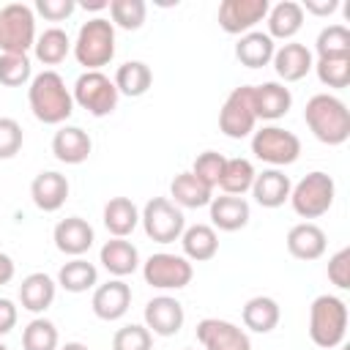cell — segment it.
Wrapping results in <instances>:
<instances>
[{
    "label": "cell",
    "instance_id": "obj_44",
    "mask_svg": "<svg viewBox=\"0 0 350 350\" xmlns=\"http://www.w3.org/2000/svg\"><path fill=\"white\" fill-rule=\"evenodd\" d=\"M328 279L331 284H336L339 290L350 287V249H339L331 260H328Z\"/></svg>",
    "mask_w": 350,
    "mask_h": 350
},
{
    "label": "cell",
    "instance_id": "obj_41",
    "mask_svg": "<svg viewBox=\"0 0 350 350\" xmlns=\"http://www.w3.org/2000/svg\"><path fill=\"white\" fill-rule=\"evenodd\" d=\"M30 79V60L27 55H0V85L19 88Z\"/></svg>",
    "mask_w": 350,
    "mask_h": 350
},
{
    "label": "cell",
    "instance_id": "obj_35",
    "mask_svg": "<svg viewBox=\"0 0 350 350\" xmlns=\"http://www.w3.org/2000/svg\"><path fill=\"white\" fill-rule=\"evenodd\" d=\"M33 49H36V57H38L44 66H57V63L66 60V55H68V49H71V41H68L66 30L49 27V30H44V33L36 38Z\"/></svg>",
    "mask_w": 350,
    "mask_h": 350
},
{
    "label": "cell",
    "instance_id": "obj_39",
    "mask_svg": "<svg viewBox=\"0 0 350 350\" xmlns=\"http://www.w3.org/2000/svg\"><path fill=\"white\" fill-rule=\"evenodd\" d=\"M109 14H112V25L123 27V30H139L148 14L145 0H109Z\"/></svg>",
    "mask_w": 350,
    "mask_h": 350
},
{
    "label": "cell",
    "instance_id": "obj_40",
    "mask_svg": "<svg viewBox=\"0 0 350 350\" xmlns=\"http://www.w3.org/2000/svg\"><path fill=\"white\" fill-rule=\"evenodd\" d=\"M224 164H227V159H224L221 153H216V150H205V153H200V156L194 159L191 175H194L197 180H202L208 189H216L219 180H221Z\"/></svg>",
    "mask_w": 350,
    "mask_h": 350
},
{
    "label": "cell",
    "instance_id": "obj_23",
    "mask_svg": "<svg viewBox=\"0 0 350 350\" xmlns=\"http://www.w3.org/2000/svg\"><path fill=\"white\" fill-rule=\"evenodd\" d=\"M98 260H101V265H104L112 276L123 279V276H129V273L137 271V265H139V252H137V246H134L131 241H126V238H112V241H107V243L101 246Z\"/></svg>",
    "mask_w": 350,
    "mask_h": 350
},
{
    "label": "cell",
    "instance_id": "obj_11",
    "mask_svg": "<svg viewBox=\"0 0 350 350\" xmlns=\"http://www.w3.org/2000/svg\"><path fill=\"white\" fill-rule=\"evenodd\" d=\"M142 276L150 287H159V290H180L191 282L194 276V268L186 257L180 254H170V252H159V254H150L142 265Z\"/></svg>",
    "mask_w": 350,
    "mask_h": 350
},
{
    "label": "cell",
    "instance_id": "obj_28",
    "mask_svg": "<svg viewBox=\"0 0 350 350\" xmlns=\"http://www.w3.org/2000/svg\"><path fill=\"white\" fill-rule=\"evenodd\" d=\"M170 197H172V202L180 205V208H202V205H211L213 189H208L202 180H197V178L191 175V170H189V172H180V175L172 178V183H170Z\"/></svg>",
    "mask_w": 350,
    "mask_h": 350
},
{
    "label": "cell",
    "instance_id": "obj_1",
    "mask_svg": "<svg viewBox=\"0 0 350 350\" xmlns=\"http://www.w3.org/2000/svg\"><path fill=\"white\" fill-rule=\"evenodd\" d=\"M27 101L36 115V120L46 126H60L74 112V98L57 71H41L33 77L27 88Z\"/></svg>",
    "mask_w": 350,
    "mask_h": 350
},
{
    "label": "cell",
    "instance_id": "obj_27",
    "mask_svg": "<svg viewBox=\"0 0 350 350\" xmlns=\"http://www.w3.org/2000/svg\"><path fill=\"white\" fill-rule=\"evenodd\" d=\"M268 36L271 38H293L304 27V8L295 0H282L273 8H268Z\"/></svg>",
    "mask_w": 350,
    "mask_h": 350
},
{
    "label": "cell",
    "instance_id": "obj_17",
    "mask_svg": "<svg viewBox=\"0 0 350 350\" xmlns=\"http://www.w3.org/2000/svg\"><path fill=\"white\" fill-rule=\"evenodd\" d=\"M30 197L36 202L38 211L44 213H55L57 208H63L66 197H68V180L66 175L55 172V170H46V172H38L30 183Z\"/></svg>",
    "mask_w": 350,
    "mask_h": 350
},
{
    "label": "cell",
    "instance_id": "obj_8",
    "mask_svg": "<svg viewBox=\"0 0 350 350\" xmlns=\"http://www.w3.org/2000/svg\"><path fill=\"white\" fill-rule=\"evenodd\" d=\"M118 88L115 82L101 74V71H85L77 77L74 82V104H79L82 109H88L93 118H104L109 112H115L118 107Z\"/></svg>",
    "mask_w": 350,
    "mask_h": 350
},
{
    "label": "cell",
    "instance_id": "obj_2",
    "mask_svg": "<svg viewBox=\"0 0 350 350\" xmlns=\"http://www.w3.org/2000/svg\"><path fill=\"white\" fill-rule=\"evenodd\" d=\"M304 120L323 145H342L350 137V109L331 93H317L306 101Z\"/></svg>",
    "mask_w": 350,
    "mask_h": 350
},
{
    "label": "cell",
    "instance_id": "obj_46",
    "mask_svg": "<svg viewBox=\"0 0 350 350\" xmlns=\"http://www.w3.org/2000/svg\"><path fill=\"white\" fill-rule=\"evenodd\" d=\"M16 306L11 298H0V336H5L8 331H14L16 325Z\"/></svg>",
    "mask_w": 350,
    "mask_h": 350
},
{
    "label": "cell",
    "instance_id": "obj_26",
    "mask_svg": "<svg viewBox=\"0 0 350 350\" xmlns=\"http://www.w3.org/2000/svg\"><path fill=\"white\" fill-rule=\"evenodd\" d=\"M55 287H57V284H55L46 273H41V271L25 276L22 284H19L22 309H27V312H33V314L46 312V309L52 306V301H55Z\"/></svg>",
    "mask_w": 350,
    "mask_h": 350
},
{
    "label": "cell",
    "instance_id": "obj_21",
    "mask_svg": "<svg viewBox=\"0 0 350 350\" xmlns=\"http://www.w3.org/2000/svg\"><path fill=\"white\" fill-rule=\"evenodd\" d=\"M290 178L282 172V170H262L254 175V183H252V197L262 205V208H279L290 200Z\"/></svg>",
    "mask_w": 350,
    "mask_h": 350
},
{
    "label": "cell",
    "instance_id": "obj_22",
    "mask_svg": "<svg viewBox=\"0 0 350 350\" xmlns=\"http://www.w3.org/2000/svg\"><path fill=\"white\" fill-rule=\"evenodd\" d=\"M287 252L304 262L317 260L325 252V232L312 221H301L287 232Z\"/></svg>",
    "mask_w": 350,
    "mask_h": 350
},
{
    "label": "cell",
    "instance_id": "obj_12",
    "mask_svg": "<svg viewBox=\"0 0 350 350\" xmlns=\"http://www.w3.org/2000/svg\"><path fill=\"white\" fill-rule=\"evenodd\" d=\"M268 0H224L219 5V27L230 36L249 33L268 16Z\"/></svg>",
    "mask_w": 350,
    "mask_h": 350
},
{
    "label": "cell",
    "instance_id": "obj_9",
    "mask_svg": "<svg viewBox=\"0 0 350 350\" xmlns=\"http://www.w3.org/2000/svg\"><path fill=\"white\" fill-rule=\"evenodd\" d=\"M252 153L260 161L273 164V170L287 167L301 156V139L282 126H262L252 137Z\"/></svg>",
    "mask_w": 350,
    "mask_h": 350
},
{
    "label": "cell",
    "instance_id": "obj_20",
    "mask_svg": "<svg viewBox=\"0 0 350 350\" xmlns=\"http://www.w3.org/2000/svg\"><path fill=\"white\" fill-rule=\"evenodd\" d=\"M90 148L93 142L88 131H82L79 126H63L52 137V153L63 164H82L90 156Z\"/></svg>",
    "mask_w": 350,
    "mask_h": 350
},
{
    "label": "cell",
    "instance_id": "obj_15",
    "mask_svg": "<svg viewBox=\"0 0 350 350\" xmlns=\"http://www.w3.org/2000/svg\"><path fill=\"white\" fill-rule=\"evenodd\" d=\"M90 306L98 320H120L131 306V287L123 279H109L107 284L96 287Z\"/></svg>",
    "mask_w": 350,
    "mask_h": 350
},
{
    "label": "cell",
    "instance_id": "obj_33",
    "mask_svg": "<svg viewBox=\"0 0 350 350\" xmlns=\"http://www.w3.org/2000/svg\"><path fill=\"white\" fill-rule=\"evenodd\" d=\"M98 279V271L93 262L82 260V257H74L71 262H66L60 271H57V284L66 290V293H85L96 284Z\"/></svg>",
    "mask_w": 350,
    "mask_h": 350
},
{
    "label": "cell",
    "instance_id": "obj_43",
    "mask_svg": "<svg viewBox=\"0 0 350 350\" xmlns=\"http://www.w3.org/2000/svg\"><path fill=\"white\" fill-rule=\"evenodd\" d=\"M22 126L14 118H0V159H14L22 150Z\"/></svg>",
    "mask_w": 350,
    "mask_h": 350
},
{
    "label": "cell",
    "instance_id": "obj_47",
    "mask_svg": "<svg viewBox=\"0 0 350 350\" xmlns=\"http://www.w3.org/2000/svg\"><path fill=\"white\" fill-rule=\"evenodd\" d=\"M301 8L306 14H314V16H328V14H334L339 8V3L336 0H306Z\"/></svg>",
    "mask_w": 350,
    "mask_h": 350
},
{
    "label": "cell",
    "instance_id": "obj_3",
    "mask_svg": "<svg viewBox=\"0 0 350 350\" xmlns=\"http://www.w3.org/2000/svg\"><path fill=\"white\" fill-rule=\"evenodd\" d=\"M347 334V304L336 295H317L309 306V336L317 347H339Z\"/></svg>",
    "mask_w": 350,
    "mask_h": 350
},
{
    "label": "cell",
    "instance_id": "obj_50",
    "mask_svg": "<svg viewBox=\"0 0 350 350\" xmlns=\"http://www.w3.org/2000/svg\"><path fill=\"white\" fill-rule=\"evenodd\" d=\"M60 350H90L88 345H82V342H66Z\"/></svg>",
    "mask_w": 350,
    "mask_h": 350
},
{
    "label": "cell",
    "instance_id": "obj_4",
    "mask_svg": "<svg viewBox=\"0 0 350 350\" xmlns=\"http://www.w3.org/2000/svg\"><path fill=\"white\" fill-rule=\"evenodd\" d=\"M74 57L88 71H98L115 57V25L104 16L88 19L74 41Z\"/></svg>",
    "mask_w": 350,
    "mask_h": 350
},
{
    "label": "cell",
    "instance_id": "obj_34",
    "mask_svg": "<svg viewBox=\"0 0 350 350\" xmlns=\"http://www.w3.org/2000/svg\"><path fill=\"white\" fill-rule=\"evenodd\" d=\"M254 164L249 161V159H227V164H224V172H221V180H219V189L224 191V194H232V197H238V194H243V191H249L252 189V183H254Z\"/></svg>",
    "mask_w": 350,
    "mask_h": 350
},
{
    "label": "cell",
    "instance_id": "obj_13",
    "mask_svg": "<svg viewBox=\"0 0 350 350\" xmlns=\"http://www.w3.org/2000/svg\"><path fill=\"white\" fill-rule=\"evenodd\" d=\"M197 339L205 350H252V342L243 328L230 320L205 317L197 323Z\"/></svg>",
    "mask_w": 350,
    "mask_h": 350
},
{
    "label": "cell",
    "instance_id": "obj_36",
    "mask_svg": "<svg viewBox=\"0 0 350 350\" xmlns=\"http://www.w3.org/2000/svg\"><path fill=\"white\" fill-rule=\"evenodd\" d=\"M25 350H57V328L46 317H36L22 331Z\"/></svg>",
    "mask_w": 350,
    "mask_h": 350
},
{
    "label": "cell",
    "instance_id": "obj_31",
    "mask_svg": "<svg viewBox=\"0 0 350 350\" xmlns=\"http://www.w3.org/2000/svg\"><path fill=\"white\" fill-rule=\"evenodd\" d=\"M115 88L118 93L129 96V98H137V96H145L153 85V71L150 66H145L142 60H129L123 66H118L115 71Z\"/></svg>",
    "mask_w": 350,
    "mask_h": 350
},
{
    "label": "cell",
    "instance_id": "obj_45",
    "mask_svg": "<svg viewBox=\"0 0 350 350\" xmlns=\"http://www.w3.org/2000/svg\"><path fill=\"white\" fill-rule=\"evenodd\" d=\"M77 3L74 0H36V11L49 19V22H60V19H68L74 14Z\"/></svg>",
    "mask_w": 350,
    "mask_h": 350
},
{
    "label": "cell",
    "instance_id": "obj_6",
    "mask_svg": "<svg viewBox=\"0 0 350 350\" xmlns=\"http://www.w3.org/2000/svg\"><path fill=\"white\" fill-rule=\"evenodd\" d=\"M139 221L145 227V235L156 243H172L183 235L186 230V219H183V211L167 200V197H153L145 202L142 213H139Z\"/></svg>",
    "mask_w": 350,
    "mask_h": 350
},
{
    "label": "cell",
    "instance_id": "obj_24",
    "mask_svg": "<svg viewBox=\"0 0 350 350\" xmlns=\"http://www.w3.org/2000/svg\"><path fill=\"white\" fill-rule=\"evenodd\" d=\"M273 52H276L273 38L268 33H260V30L243 33L241 41L235 44V57L246 68H262V66H268L273 60Z\"/></svg>",
    "mask_w": 350,
    "mask_h": 350
},
{
    "label": "cell",
    "instance_id": "obj_10",
    "mask_svg": "<svg viewBox=\"0 0 350 350\" xmlns=\"http://www.w3.org/2000/svg\"><path fill=\"white\" fill-rule=\"evenodd\" d=\"M257 115H254V101H252V85L232 88V93L224 98L221 112H219V129L230 139H243L254 131Z\"/></svg>",
    "mask_w": 350,
    "mask_h": 350
},
{
    "label": "cell",
    "instance_id": "obj_42",
    "mask_svg": "<svg viewBox=\"0 0 350 350\" xmlns=\"http://www.w3.org/2000/svg\"><path fill=\"white\" fill-rule=\"evenodd\" d=\"M153 347V334L145 325H123L112 336V350H150Z\"/></svg>",
    "mask_w": 350,
    "mask_h": 350
},
{
    "label": "cell",
    "instance_id": "obj_25",
    "mask_svg": "<svg viewBox=\"0 0 350 350\" xmlns=\"http://www.w3.org/2000/svg\"><path fill=\"white\" fill-rule=\"evenodd\" d=\"M211 221L213 227L224 230V232H235L241 227H246L249 221V202L243 197H232V194H221L211 200Z\"/></svg>",
    "mask_w": 350,
    "mask_h": 350
},
{
    "label": "cell",
    "instance_id": "obj_14",
    "mask_svg": "<svg viewBox=\"0 0 350 350\" xmlns=\"http://www.w3.org/2000/svg\"><path fill=\"white\" fill-rule=\"evenodd\" d=\"M183 306L170 295H156L145 304V328L156 336H175L183 328Z\"/></svg>",
    "mask_w": 350,
    "mask_h": 350
},
{
    "label": "cell",
    "instance_id": "obj_30",
    "mask_svg": "<svg viewBox=\"0 0 350 350\" xmlns=\"http://www.w3.org/2000/svg\"><path fill=\"white\" fill-rule=\"evenodd\" d=\"M241 317H243V325H246L249 331H254V334H268V331H273V328L279 325L282 312H279V304H276L273 298L257 295V298H249V301L243 304Z\"/></svg>",
    "mask_w": 350,
    "mask_h": 350
},
{
    "label": "cell",
    "instance_id": "obj_18",
    "mask_svg": "<svg viewBox=\"0 0 350 350\" xmlns=\"http://www.w3.org/2000/svg\"><path fill=\"white\" fill-rule=\"evenodd\" d=\"M55 246L63 252V254H71V257H82L90 246H93V227L79 219V216H68L63 221L55 224Z\"/></svg>",
    "mask_w": 350,
    "mask_h": 350
},
{
    "label": "cell",
    "instance_id": "obj_48",
    "mask_svg": "<svg viewBox=\"0 0 350 350\" xmlns=\"http://www.w3.org/2000/svg\"><path fill=\"white\" fill-rule=\"evenodd\" d=\"M14 279V260L0 252V284H8Z\"/></svg>",
    "mask_w": 350,
    "mask_h": 350
},
{
    "label": "cell",
    "instance_id": "obj_38",
    "mask_svg": "<svg viewBox=\"0 0 350 350\" xmlns=\"http://www.w3.org/2000/svg\"><path fill=\"white\" fill-rule=\"evenodd\" d=\"M317 57H336V55H350V30L345 25H328L317 33L314 41Z\"/></svg>",
    "mask_w": 350,
    "mask_h": 350
},
{
    "label": "cell",
    "instance_id": "obj_7",
    "mask_svg": "<svg viewBox=\"0 0 350 350\" xmlns=\"http://www.w3.org/2000/svg\"><path fill=\"white\" fill-rule=\"evenodd\" d=\"M36 44V19L25 3H8L0 11V49L5 55H27Z\"/></svg>",
    "mask_w": 350,
    "mask_h": 350
},
{
    "label": "cell",
    "instance_id": "obj_5",
    "mask_svg": "<svg viewBox=\"0 0 350 350\" xmlns=\"http://www.w3.org/2000/svg\"><path fill=\"white\" fill-rule=\"evenodd\" d=\"M334 194H336L334 178L328 172L314 170L290 189V205L301 219H317L328 213V208L334 205Z\"/></svg>",
    "mask_w": 350,
    "mask_h": 350
},
{
    "label": "cell",
    "instance_id": "obj_29",
    "mask_svg": "<svg viewBox=\"0 0 350 350\" xmlns=\"http://www.w3.org/2000/svg\"><path fill=\"white\" fill-rule=\"evenodd\" d=\"M180 243H183V257L194 260V262H205L219 252V238H216V230L211 224L186 227L180 235Z\"/></svg>",
    "mask_w": 350,
    "mask_h": 350
},
{
    "label": "cell",
    "instance_id": "obj_16",
    "mask_svg": "<svg viewBox=\"0 0 350 350\" xmlns=\"http://www.w3.org/2000/svg\"><path fill=\"white\" fill-rule=\"evenodd\" d=\"M252 101H254V115L257 120H279L290 112L293 107V93L282 82H262L252 88Z\"/></svg>",
    "mask_w": 350,
    "mask_h": 350
},
{
    "label": "cell",
    "instance_id": "obj_49",
    "mask_svg": "<svg viewBox=\"0 0 350 350\" xmlns=\"http://www.w3.org/2000/svg\"><path fill=\"white\" fill-rule=\"evenodd\" d=\"M82 8L85 11H98V8H109L107 0H82Z\"/></svg>",
    "mask_w": 350,
    "mask_h": 350
},
{
    "label": "cell",
    "instance_id": "obj_19",
    "mask_svg": "<svg viewBox=\"0 0 350 350\" xmlns=\"http://www.w3.org/2000/svg\"><path fill=\"white\" fill-rule=\"evenodd\" d=\"M312 66H314L312 52H309L304 44L287 41V44H282V46L273 52L276 77L284 79V82H298V79H304V77L312 71Z\"/></svg>",
    "mask_w": 350,
    "mask_h": 350
},
{
    "label": "cell",
    "instance_id": "obj_51",
    "mask_svg": "<svg viewBox=\"0 0 350 350\" xmlns=\"http://www.w3.org/2000/svg\"><path fill=\"white\" fill-rule=\"evenodd\" d=\"M0 350H8V347H5V345H3V342H0Z\"/></svg>",
    "mask_w": 350,
    "mask_h": 350
},
{
    "label": "cell",
    "instance_id": "obj_32",
    "mask_svg": "<svg viewBox=\"0 0 350 350\" xmlns=\"http://www.w3.org/2000/svg\"><path fill=\"white\" fill-rule=\"evenodd\" d=\"M139 224V211L129 197H112L104 205V227L115 235V238H126L134 232V227Z\"/></svg>",
    "mask_w": 350,
    "mask_h": 350
},
{
    "label": "cell",
    "instance_id": "obj_37",
    "mask_svg": "<svg viewBox=\"0 0 350 350\" xmlns=\"http://www.w3.org/2000/svg\"><path fill=\"white\" fill-rule=\"evenodd\" d=\"M312 68L317 71V79L328 88H347L350 85V55L317 57V63Z\"/></svg>",
    "mask_w": 350,
    "mask_h": 350
}]
</instances>
